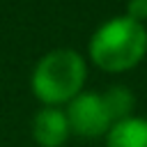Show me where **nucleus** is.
<instances>
[{"label": "nucleus", "instance_id": "1", "mask_svg": "<svg viewBox=\"0 0 147 147\" xmlns=\"http://www.w3.org/2000/svg\"><path fill=\"white\" fill-rule=\"evenodd\" d=\"M90 57L103 71H126L147 53V28L129 16H115L96 28L90 39Z\"/></svg>", "mask_w": 147, "mask_h": 147}, {"label": "nucleus", "instance_id": "2", "mask_svg": "<svg viewBox=\"0 0 147 147\" xmlns=\"http://www.w3.org/2000/svg\"><path fill=\"white\" fill-rule=\"evenodd\" d=\"M85 76L87 64L78 51L55 48L37 62L30 76V87L32 94L46 106H60L80 94Z\"/></svg>", "mask_w": 147, "mask_h": 147}, {"label": "nucleus", "instance_id": "3", "mask_svg": "<svg viewBox=\"0 0 147 147\" xmlns=\"http://www.w3.org/2000/svg\"><path fill=\"white\" fill-rule=\"evenodd\" d=\"M67 119L74 133L85 138H96L110 131L113 117L106 108L103 94L96 92H80L76 99L67 103Z\"/></svg>", "mask_w": 147, "mask_h": 147}, {"label": "nucleus", "instance_id": "4", "mask_svg": "<svg viewBox=\"0 0 147 147\" xmlns=\"http://www.w3.org/2000/svg\"><path fill=\"white\" fill-rule=\"evenodd\" d=\"M71 133L67 113L57 106H46L32 117V138L41 147H62Z\"/></svg>", "mask_w": 147, "mask_h": 147}, {"label": "nucleus", "instance_id": "5", "mask_svg": "<svg viewBox=\"0 0 147 147\" xmlns=\"http://www.w3.org/2000/svg\"><path fill=\"white\" fill-rule=\"evenodd\" d=\"M106 147H147V119L129 117L115 122L106 133Z\"/></svg>", "mask_w": 147, "mask_h": 147}, {"label": "nucleus", "instance_id": "6", "mask_svg": "<svg viewBox=\"0 0 147 147\" xmlns=\"http://www.w3.org/2000/svg\"><path fill=\"white\" fill-rule=\"evenodd\" d=\"M103 101H106V108L113 117V124L115 122H122V119H129L131 117V110L136 106V99H133V92L124 85H113L103 92Z\"/></svg>", "mask_w": 147, "mask_h": 147}, {"label": "nucleus", "instance_id": "7", "mask_svg": "<svg viewBox=\"0 0 147 147\" xmlns=\"http://www.w3.org/2000/svg\"><path fill=\"white\" fill-rule=\"evenodd\" d=\"M126 16L145 25V21H147V0H129V5H126Z\"/></svg>", "mask_w": 147, "mask_h": 147}]
</instances>
